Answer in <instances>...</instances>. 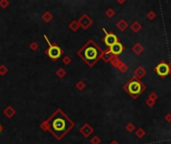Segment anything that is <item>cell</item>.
Returning <instances> with one entry per match:
<instances>
[{
    "label": "cell",
    "mask_w": 171,
    "mask_h": 144,
    "mask_svg": "<svg viewBox=\"0 0 171 144\" xmlns=\"http://www.w3.org/2000/svg\"><path fill=\"white\" fill-rule=\"evenodd\" d=\"M111 144H118V143H117V142H115V141H113V142L111 143Z\"/></svg>",
    "instance_id": "cell-21"
},
{
    "label": "cell",
    "mask_w": 171,
    "mask_h": 144,
    "mask_svg": "<svg viewBox=\"0 0 171 144\" xmlns=\"http://www.w3.org/2000/svg\"><path fill=\"white\" fill-rule=\"evenodd\" d=\"M149 96H150V97H149V99L154 100V101H155V99H156V98H157V95H156L155 93H151V94L149 95Z\"/></svg>",
    "instance_id": "cell-18"
},
{
    "label": "cell",
    "mask_w": 171,
    "mask_h": 144,
    "mask_svg": "<svg viewBox=\"0 0 171 144\" xmlns=\"http://www.w3.org/2000/svg\"><path fill=\"white\" fill-rule=\"evenodd\" d=\"M44 38H45L46 42H47L48 45H49V48H48V50H47V54L49 55V57L52 58L53 60L58 59V58L61 56V54H62V50L60 49V47L59 46H57V45L51 44L50 41L48 40L47 36H44Z\"/></svg>",
    "instance_id": "cell-4"
},
{
    "label": "cell",
    "mask_w": 171,
    "mask_h": 144,
    "mask_svg": "<svg viewBox=\"0 0 171 144\" xmlns=\"http://www.w3.org/2000/svg\"><path fill=\"white\" fill-rule=\"evenodd\" d=\"M134 125L133 124H128L127 126H126V129H127V131H129V132H132L133 130H134Z\"/></svg>",
    "instance_id": "cell-13"
},
{
    "label": "cell",
    "mask_w": 171,
    "mask_h": 144,
    "mask_svg": "<svg viewBox=\"0 0 171 144\" xmlns=\"http://www.w3.org/2000/svg\"><path fill=\"white\" fill-rule=\"evenodd\" d=\"M155 16H156V14L154 13V12H152V11L148 13V18H149V19H153Z\"/></svg>",
    "instance_id": "cell-17"
},
{
    "label": "cell",
    "mask_w": 171,
    "mask_h": 144,
    "mask_svg": "<svg viewBox=\"0 0 171 144\" xmlns=\"http://www.w3.org/2000/svg\"><path fill=\"white\" fill-rule=\"evenodd\" d=\"M170 71H171V67H170Z\"/></svg>",
    "instance_id": "cell-23"
},
{
    "label": "cell",
    "mask_w": 171,
    "mask_h": 144,
    "mask_svg": "<svg viewBox=\"0 0 171 144\" xmlns=\"http://www.w3.org/2000/svg\"><path fill=\"white\" fill-rule=\"evenodd\" d=\"M78 54H79L82 59H84L87 62L89 66L93 65L95 62L99 59V57L102 56L100 49H98L97 45L94 42H92V41H89L85 46L78 52Z\"/></svg>",
    "instance_id": "cell-2"
},
{
    "label": "cell",
    "mask_w": 171,
    "mask_h": 144,
    "mask_svg": "<svg viewBox=\"0 0 171 144\" xmlns=\"http://www.w3.org/2000/svg\"><path fill=\"white\" fill-rule=\"evenodd\" d=\"M47 125L48 129L51 131L52 134L55 135L57 138H61L73 126V123L60 110H57L49 118Z\"/></svg>",
    "instance_id": "cell-1"
},
{
    "label": "cell",
    "mask_w": 171,
    "mask_h": 144,
    "mask_svg": "<svg viewBox=\"0 0 171 144\" xmlns=\"http://www.w3.org/2000/svg\"><path fill=\"white\" fill-rule=\"evenodd\" d=\"M117 27H118V28H119L121 31H124V30H125V29L128 27V24H127V22H126L125 20L121 19V20H120V21L117 23Z\"/></svg>",
    "instance_id": "cell-8"
},
{
    "label": "cell",
    "mask_w": 171,
    "mask_h": 144,
    "mask_svg": "<svg viewBox=\"0 0 171 144\" xmlns=\"http://www.w3.org/2000/svg\"><path fill=\"white\" fill-rule=\"evenodd\" d=\"M146 103L148 104V106H150V107H152L153 106V104H154V100H151V99H147L146 100Z\"/></svg>",
    "instance_id": "cell-15"
},
{
    "label": "cell",
    "mask_w": 171,
    "mask_h": 144,
    "mask_svg": "<svg viewBox=\"0 0 171 144\" xmlns=\"http://www.w3.org/2000/svg\"><path fill=\"white\" fill-rule=\"evenodd\" d=\"M124 89H125V90L127 91V92L129 93L133 98H136L137 96H138L143 90H144L145 86L140 82V81L132 79V80H130L129 82L125 85Z\"/></svg>",
    "instance_id": "cell-3"
},
{
    "label": "cell",
    "mask_w": 171,
    "mask_h": 144,
    "mask_svg": "<svg viewBox=\"0 0 171 144\" xmlns=\"http://www.w3.org/2000/svg\"><path fill=\"white\" fill-rule=\"evenodd\" d=\"M155 70H156V72H157V74L159 75L160 77H162V78L166 77V75L170 73L169 65L166 64L165 62H161V63L158 64V65L155 67Z\"/></svg>",
    "instance_id": "cell-5"
},
{
    "label": "cell",
    "mask_w": 171,
    "mask_h": 144,
    "mask_svg": "<svg viewBox=\"0 0 171 144\" xmlns=\"http://www.w3.org/2000/svg\"><path fill=\"white\" fill-rule=\"evenodd\" d=\"M119 68H120V70H121V71H123V72L127 70V66H126L125 64H123V65L121 64V65L119 66Z\"/></svg>",
    "instance_id": "cell-16"
},
{
    "label": "cell",
    "mask_w": 171,
    "mask_h": 144,
    "mask_svg": "<svg viewBox=\"0 0 171 144\" xmlns=\"http://www.w3.org/2000/svg\"><path fill=\"white\" fill-rule=\"evenodd\" d=\"M124 50V47L123 45L121 44L120 42H117L115 43L114 45L110 47V49H109V52H110L111 54H113V55H119V54L122 53V51Z\"/></svg>",
    "instance_id": "cell-7"
},
{
    "label": "cell",
    "mask_w": 171,
    "mask_h": 144,
    "mask_svg": "<svg viewBox=\"0 0 171 144\" xmlns=\"http://www.w3.org/2000/svg\"><path fill=\"white\" fill-rule=\"evenodd\" d=\"M106 15L108 16V17H112V16L114 15V11H113L112 9L107 10V11H106Z\"/></svg>",
    "instance_id": "cell-14"
},
{
    "label": "cell",
    "mask_w": 171,
    "mask_h": 144,
    "mask_svg": "<svg viewBox=\"0 0 171 144\" xmlns=\"http://www.w3.org/2000/svg\"><path fill=\"white\" fill-rule=\"evenodd\" d=\"M104 42L107 46L111 47L112 45H114L115 43L118 42V38L115 34H113V33H106V36L104 37Z\"/></svg>",
    "instance_id": "cell-6"
},
{
    "label": "cell",
    "mask_w": 171,
    "mask_h": 144,
    "mask_svg": "<svg viewBox=\"0 0 171 144\" xmlns=\"http://www.w3.org/2000/svg\"><path fill=\"white\" fill-rule=\"evenodd\" d=\"M131 29H132L133 31H134L135 33L138 32V31L141 29V25H140V23H138L137 21H135L134 23H133V24L131 25Z\"/></svg>",
    "instance_id": "cell-10"
},
{
    "label": "cell",
    "mask_w": 171,
    "mask_h": 144,
    "mask_svg": "<svg viewBox=\"0 0 171 144\" xmlns=\"http://www.w3.org/2000/svg\"><path fill=\"white\" fill-rule=\"evenodd\" d=\"M134 73H135V75H137V76L139 77V78H141V77H143L145 75V70L143 69L141 66H139V67L134 71Z\"/></svg>",
    "instance_id": "cell-9"
},
{
    "label": "cell",
    "mask_w": 171,
    "mask_h": 144,
    "mask_svg": "<svg viewBox=\"0 0 171 144\" xmlns=\"http://www.w3.org/2000/svg\"><path fill=\"white\" fill-rule=\"evenodd\" d=\"M165 119L168 121V122H171V114H167V115L165 116Z\"/></svg>",
    "instance_id": "cell-20"
},
{
    "label": "cell",
    "mask_w": 171,
    "mask_h": 144,
    "mask_svg": "<svg viewBox=\"0 0 171 144\" xmlns=\"http://www.w3.org/2000/svg\"><path fill=\"white\" fill-rule=\"evenodd\" d=\"M144 134H145V132H144V130H143L142 128H139L138 130L136 131V135L139 137V138H142V137L144 136Z\"/></svg>",
    "instance_id": "cell-12"
},
{
    "label": "cell",
    "mask_w": 171,
    "mask_h": 144,
    "mask_svg": "<svg viewBox=\"0 0 171 144\" xmlns=\"http://www.w3.org/2000/svg\"><path fill=\"white\" fill-rule=\"evenodd\" d=\"M92 142H93L94 144H99L100 143V139H99L98 137H95L93 140H92Z\"/></svg>",
    "instance_id": "cell-19"
},
{
    "label": "cell",
    "mask_w": 171,
    "mask_h": 144,
    "mask_svg": "<svg viewBox=\"0 0 171 144\" xmlns=\"http://www.w3.org/2000/svg\"><path fill=\"white\" fill-rule=\"evenodd\" d=\"M0 131H1V125H0Z\"/></svg>",
    "instance_id": "cell-22"
},
{
    "label": "cell",
    "mask_w": 171,
    "mask_h": 144,
    "mask_svg": "<svg viewBox=\"0 0 171 144\" xmlns=\"http://www.w3.org/2000/svg\"><path fill=\"white\" fill-rule=\"evenodd\" d=\"M133 51H134L136 54H140L141 52L143 51V47L141 46L140 44H135L134 47H133Z\"/></svg>",
    "instance_id": "cell-11"
}]
</instances>
